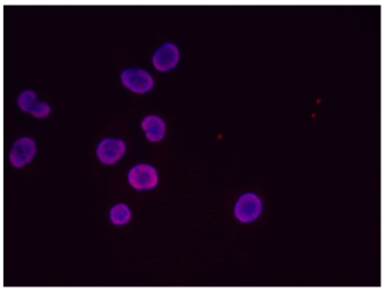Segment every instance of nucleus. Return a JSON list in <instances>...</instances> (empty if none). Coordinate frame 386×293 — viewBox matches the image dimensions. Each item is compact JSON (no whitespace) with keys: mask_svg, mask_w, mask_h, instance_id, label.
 Returning a JSON list of instances; mask_svg holds the SVG:
<instances>
[{"mask_svg":"<svg viewBox=\"0 0 386 293\" xmlns=\"http://www.w3.org/2000/svg\"><path fill=\"white\" fill-rule=\"evenodd\" d=\"M263 205L260 197L254 192H246L241 196L234 206V215L238 220L245 223L253 222L262 213Z\"/></svg>","mask_w":386,"mask_h":293,"instance_id":"obj_1","label":"nucleus"},{"mask_svg":"<svg viewBox=\"0 0 386 293\" xmlns=\"http://www.w3.org/2000/svg\"><path fill=\"white\" fill-rule=\"evenodd\" d=\"M128 180L130 186L135 190H152L158 185V172L155 168L150 164H137L130 169Z\"/></svg>","mask_w":386,"mask_h":293,"instance_id":"obj_2","label":"nucleus"},{"mask_svg":"<svg viewBox=\"0 0 386 293\" xmlns=\"http://www.w3.org/2000/svg\"><path fill=\"white\" fill-rule=\"evenodd\" d=\"M121 83L130 91L144 94L154 85L151 74L141 68H128L121 73Z\"/></svg>","mask_w":386,"mask_h":293,"instance_id":"obj_3","label":"nucleus"},{"mask_svg":"<svg viewBox=\"0 0 386 293\" xmlns=\"http://www.w3.org/2000/svg\"><path fill=\"white\" fill-rule=\"evenodd\" d=\"M126 144L123 139H105L99 143L96 155L102 163L114 164L124 156Z\"/></svg>","mask_w":386,"mask_h":293,"instance_id":"obj_4","label":"nucleus"},{"mask_svg":"<svg viewBox=\"0 0 386 293\" xmlns=\"http://www.w3.org/2000/svg\"><path fill=\"white\" fill-rule=\"evenodd\" d=\"M37 145L33 139L30 137H22L14 143L10 151V163L15 168H22L29 163L34 158Z\"/></svg>","mask_w":386,"mask_h":293,"instance_id":"obj_5","label":"nucleus"},{"mask_svg":"<svg viewBox=\"0 0 386 293\" xmlns=\"http://www.w3.org/2000/svg\"><path fill=\"white\" fill-rule=\"evenodd\" d=\"M179 50L174 43H165L159 48L153 54L152 63L156 70L160 72H168L174 70L179 61Z\"/></svg>","mask_w":386,"mask_h":293,"instance_id":"obj_6","label":"nucleus"},{"mask_svg":"<svg viewBox=\"0 0 386 293\" xmlns=\"http://www.w3.org/2000/svg\"><path fill=\"white\" fill-rule=\"evenodd\" d=\"M142 128L151 142H160L165 135V123L158 116H148L142 121Z\"/></svg>","mask_w":386,"mask_h":293,"instance_id":"obj_7","label":"nucleus"},{"mask_svg":"<svg viewBox=\"0 0 386 293\" xmlns=\"http://www.w3.org/2000/svg\"><path fill=\"white\" fill-rule=\"evenodd\" d=\"M132 219V213L126 204H117L114 208H111L110 211V220L112 223L116 225H121V224H126L130 222Z\"/></svg>","mask_w":386,"mask_h":293,"instance_id":"obj_8","label":"nucleus"},{"mask_svg":"<svg viewBox=\"0 0 386 293\" xmlns=\"http://www.w3.org/2000/svg\"><path fill=\"white\" fill-rule=\"evenodd\" d=\"M38 101L37 99V94H35L33 91H24L21 93L19 97V100H17V103H19V108L22 109L23 111L26 112H30L31 111L32 107L34 105L35 102Z\"/></svg>","mask_w":386,"mask_h":293,"instance_id":"obj_9","label":"nucleus"},{"mask_svg":"<svg viewBox=\"0 0 386 293\" xmlns=\"http://www.w3.org/2000/svg\"><path fill=\"white\" fill-rule=\"evenodd\" d=\"M50 107L49 104L45 103V102L37 101L34 105L32 107L31 112L32 116H34L37 118H45L47 117L48 114H50Z\"/></svg>","mask_w":386,"mask_h":293,"instance_id":"obj_10","label":"nucleus"}]
</instances>
